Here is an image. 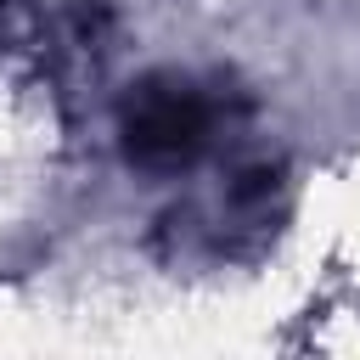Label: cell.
<instances>
[{"label":"cell","mask_w":360,"mask_h":360,"mask_svg":"<svg viewBox=\"0 0 360 360\" xmlns=\"http://www.w3.org/2000/svg\"><path fill=\"white\" fill-rule=\"evenodd\" d=\"M214 118L219 112L202 84L180 73H146L118 101V146L146 174H180L208 152Z\"/></svg>","instance_id":"1"},{"label":"cell","mask_w":360,"mask_h":360,"mask_svg":"<svg viewBox=\"0 0 360 360\" xmlns=\"http://www.w3.org/2000/svg\"><path fill=\"white\" fill-rule=\"evenodd\" d=\"M6 6H11V0H0V11H6Z\"/></svg>","instance_id":"2"}]
</instances>
